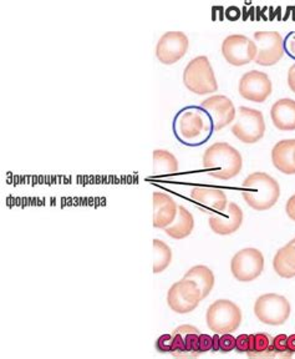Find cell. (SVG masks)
<instances>
[{"label":"cell","instance_id":"d6986e66","mask_svg":"<svg viewBox=\"0 0 295 359\" xmlns=\"http://www.w3.org/2000/svg\"><path fill=\"white\" fill-rule=\"evenodd\" d=\"M274 168L285 175H295V139L279 141L272 150Z\"/></svg>","mask_w":295,"mask_h":359},{"label":"cell","instance_id":"8992f818","mask_svg":"<svg viewBox=\"0 0 295 359\" xmlns=\"http://www.w3.org/2000/svg\"><path fill=\"white\" fill-rule=\"evenodd\" d=\"M232 134L245 144H256L266 134V121L262 112L252 107H240Z\"/></svg>","mask_w":295,"mask_h":359},{"label":"cell","instance_id":"9a60e30c","mask_svg":"<svg viewBox=\"0 0 295 359\" xmlns=\"http://www.w3.org/2000/svg\"><path fill=\"white\" fill-rule=\"evenodd\" d=\"M202 109L211 118L213 130L219 131L233 123L235 118V107L232 100L224 95H213L200 104Z\"/></svg>","mask_w":295,"mask_h":359},{"label":"cell","instance_id":"cb8c5ba5","mask_svg":"<svg viewBox=\"0 0 295 359\" xmlns=\"http://www.w3.org/2000/svg\"><path fill=\"white\" fill-rule=\"evenodd\" d=\"M184 278L195 280L197 286L200 287L202 299H206V297L210 296V293L214 287V280H216L212 269L203 264H198V266L188 269V272L184 276Z\"/></svg>","mask_w":295,"mask_h":359},{"label":"cell","instance_id":"7c38bea8","mask_svg":"<svg viewBox=\"0 0 295 359\" xmlns=\"http://www.w3.org/2000/svg\"><path fill=\"white\" fill-rule=\"evenodd\" d=\"M188 45L190 41L184 32H167L157 43V59L165 65H172L186 55Z\"/></svg>","mask_w":295,"mask_h":359},{"label":"cell","instance_id":"6da1fadb","mask_svg":"<svg viewBox=\"0 0 295 359\" xmlns=\"http://www.w3.org/2000/svg\"><path fill=\"white\" fill-rule=\"evenodd\" d=\"M242 166L243 158L240 151L227 142H216L203 154V168L214 179H233L240 175Z\"/></svg>","mask_w":295,"mask_h":359},{"label":"cell","instance_id":"8fae6325","mask_svg":"<svg viewBox=\"0 0 295 359\" xmlns=\"http://www.w3.org/2000/svg\"><path fill=\"white\" fill-rule=\"evenodd\" d=\"M256 56L254 62L262 67H273L284 55L283 38L278 32H256L254 33Z\"/></svg>","mask_w":295,"mask_h":359},{"label":"cell","instance_id":"5bb4252c","mask_svg":"<svg viewBox=\"0 0 295 359\" xmlns=\"http://www.w3.org/2000/svg\"><path fill=\"white\" fill-rule=\"evenodd\" d=\"M200 330L195 325H184L172 332L171 354L176 358H197L200 355Z\"/></svg>","mask_w":295,"mask_h":359},{"label":"cell","instance_id":"5b68a950","mask_svg":"<svg viewBox=\"0 0 295 359\" xmlns=\"http://www.w3.org/2000/svg\"><path fill=\"white\" fill-rule=\"evenodd\" d=\"M176 129L181 140L188 144H195L207 139L213 126L206 111L198 109H187L179 114Z\"/></svg>","mask_w":295,"mask_h":359},{"label":"cell","instance_id":"ac0fdd59","mask_svg":"<svg viewBox=\"0 0 295 359\" xmlns=\"http://www.w3.org/2000/svg\"><path fill=\"white\" fill-rule=\"evenodd\" d=\"M179 212V206L172 197L165 192H153V227L165 230L172 224Z\"/></svg>","mask_w":295,"mask_h":359},{"label":"cell","instance_id":"30bf717a","mask_svg":"<svg viewBox=\"0 0 295 359\" xmlns=\"http://www.w3.org/2000/svg\"><path fill=\"white\" fill-rule=\"evenodd\" d=\"M256 51L258 49L254 40L242 34H233L223 40V57L234 67H243L254 62Z\"/></svg>","mask_w":295,"mask_h":359},{"label":"cell","instance_id":"52a82bcc","mask_svg":"<svg viewBox=\"0 0 295 359\" xmlns=\"http://www.w3.org/2000/svg\"><path fill=\"white\" fill-rule=\"evenodd\" d=\"M290 303L277 293L262 294L254 303V314L264 325H284L290 316Z\"/></svg>","mask_w":295,"mask_h":359},{"label":"cell","instance_id":"e0dca14e","mask_svg":"<svg viewBox=\"0 0 295 359\" xmlns=\"http://www.w3.org/2000/svg\"><path fill=\"white\" fill-rule=\"evenodd\" d=\"M192 200L210 215L222 212L228 206L227 195L216 187H195L191 191Z\"/></svg>","mask_w":295,"mask_h":359},{"label":"cell","instance_id":"7402d4cb","mask_svg":"<svg viewBox=\"0 0 295 359\" xmlns=\"http://www.w3.org/2000/svg\"><path fill=\"white\" fill-rule=\"evenodd\" d=\"M273 269L275 273L282 278L295 277V245L288 243L279 248L273 259Z\"/></svg>","mask_w":295,"mask_h":359},{"label":"cell","instance_id":"d6a6232c","mask_svg":"<svg viewBox=\"0 0 295 359\" xmlns=\"http://www.w3.org/2000/svg\"><path fill=\"white\" fill-rule=\"evenodd\" d=\"M288 85H289L290 90L295 93V64L291 65L288 72Z\"/></svg>","mask_w":295,"mask_h":359},{"label":"cell","instance_id":"7a4b0ae2","mask_svg":"<svg viewBox=\"0 0 295 359\" xmlns=\"http://www.w3.org/2000/svg\"><path fill=\"white\" fill-rule=\"evenodd\" d=\"M242 196L249 208L267 211L273 208L280 196L278 181L266 172L251 174L242 182Z\"/></svg>","mask_w":295,"mask_h":359},{"label":"cell","instance_id":"277c9868","mask_svg":"<svg viewBox=\"0 0 295 359\" xmlns=\"http://www.w3.org/2000/svg\"><path fill=\"white\" fill-rule=\"evenodd\" d=\"M206 320L212 332L218 334L232 333L242 323V311L229 299H217L207 309Z\"/></svg>","mask_w":295,"mask_h":359},{"label":"cell","instance_id":"8d00e7d4","mask_svg":"<svg viewBox=\"0 0 295 359\" xmlns=\"http://www.w3.org/2000/svg\"><path fill=\"white\" fill-rule=\"evenodd\" d=\"M290 243H293V245H295V238H293V240L290 241Z\"/></svg>","mask_w":295,"mask_h":359},{"label":"cell","instance_id":"d590c367","mask_svg":"<svg viewBox=\"0 0 295 359\" xmlns=\"http://www.w3.org/2000/svg\"><path fill=\"white\" fill-rule=\"evenodd\" d=\"M289 50L291 51V54H293V55H295V39L290 41Z\"/></svg>","mask_w":295,"mask_h":359},{"label":"cell","instance_id":"f546056e","mask_svg":"<svg viewBox=\"0 0 295 359\" xmlns=\"http://www.w3.org/2000/svg\"><path fill=\"white\" fill-rule=\"evenodd\" d=\"M249 346V334H240L235 338V351L238 353H247Z\"/></svg>","mask_w":295,"mask_h":359},{"label":"cell","instance_id":"e575fe53","mask_svg":"<svg viewBox=\"0 0 295 359\" xmlns=\"http://www.w3.org/2000/svg\"><path fill=\"white\" fill-rule=\"evenodd\" d=\"M287 343H288V347H289V351L291 353H295V334H291V336L288 337V339H287Z\"/></svg>","mask_w":295,"mask_h":359},{"label":"cell","instance_id":"44dd1931","mask_svg":"<svg viewBox=\"0 0 295 359\" xmlns=\"http://www.w3.org/2000/svg\"><path fill=\"white\" fill-rule=\"evenodd\" d=\"M193 229H195L193 215L184 206H179V212L176 219L172 224L165 229V232L173 240H184L192 233Z\"/></svg>","mask_w":295,"mask_h":359},{"label":"cell","instance_id":"83f0119b","mask_svg":"<svg viewBox=\"0 0 295 359\" xmlns=\"http://www.w3.org/2000/svg\"><path fill=\"white\" fill-rule=\"evenodd\" d=\"M235 349V337L232 333H223L219 338V352L228 353Z\"/></svg>","mask_w":295,"mask_h":359},{"label":"cell","instance_id":"ba28073f","mask_svg":"<svg viewBox=\"0 0 295 359\" xmlns=\"http://www.w3.org/2000/svg\"><path fill=\"white\" fill-rule=\"evenodd\" d=\"M200 301L202 293L195 280L182 278L168 290V307L176 313H190L198 307Z\"/></svg>","mask_w":295,"mask_h":359},{"label":"cell","instance_id":"1f68e13d","mask_svg":"<svg viewBox=\"0 0 295 359\" xmlns=\"http://www.w3.org/2000/svg\"><path fill=\"white\" fill-rule=\"evenodd\" d=\"M285 212L288 215V217H289L290 219H293L295 222V194L293 196H290L289 200L287 202Z\"/></svg>","mask_w":295,"mask_h":359},{"label":"cell","instance_id":"4dcf8cb0","mask_svg":"<svg viewBox=\"0 0 295 359\" xmlns=\"http://www.w3.org/2000/svg\"><path fill=\"white\" fill-rule=\"evenodd\" d=\"M212 342H213V337L208 336V334H200V353H207L212 351Z\"/></svg>","mask_w":295,"mask_h":359},{"label":"cell","instance_id":"2e32d148","mask_svg":"<svg viewBox=\"0 0 295 359\" xmlns=\"http://www.w3.org/2000/svg\"><path fill=\"white\" fill-rule=\"evenodd\" d=\"M208 222L214 233L221 236L232 235L240 230L243 224V211L237 203L231 202L224 211L212 215Z\"/></svg>","mask_w":295,"mask_h":359},{"label":"cell","instance_id":"484cf974","mask_svg":"<svg viewBox=\"0 0 295 359\" xmlns=\"http://www.w3.org/2000/svg\"><path fill=\"white\" fill-rule=\"evenodd\" d=\"M172 261V251L167 243L161 240H153V273H161Z\"/></svg>","mask_w":295,"mask_h":359},{"label":"cell","instance_id":"603a6c76","mask_svg":"<svg viewBox=\"0 0 295 359\" xmlns=\"http://www.w3.org/2000/svg\"><path fill=\"white\" fill-rule=\"evenodd\" d=\"M273 339L268 333L249 334L247 355L253 359L274 358Z\"/></svg>","mask_w":295,"mask_h":359},{"label":"cell","instance_id":"836d02e7","mask_svg":"<svg viewBox=\"0 0 295 359\" xmlns=\"http://www.w3.org/2000/svg\"><path fill=\"white\" fill-rule=\"evenodd\" d=\"M219 338L221 336L218 333H214L213 342H212V352H219Z\"/></svg>","mask_w":295,"mask_h":359},{"label":"cell","instance_id":"f1b7e54d","mask_svg":"<svg viewBox=\"0 0 295 359\" xmlns=\"http://www.w3.org/2000/svg\"><path fill=\"white\" fill-rule=\"evenodd\" d=\"M156 349L160 353H171L172 349V333L162 334L156 341Z\"/></svg>","mask_w":295,"mask_h":359},{"label":"cell","instance_id":"4fadbf2b","mask_svg":"<svg viewBox=\"0 0 295 359\" xmlns=\"http://www.w3.org/2000/svg\"><path fill=\"white\" fill-rule=\"evenodd\" d=\"M238 90L240 96L245 100L264 102L272 94L273 85L267 74L252 70L240 78Z\"/></svg>","mask_w":295,"mask_h":359},{"label":"cell","instance_id":"4316f807","mask_svg":"<svg viewBox=\"0 0 295 359\" xmlns=\"http://www.w3.org/2000/svg\"><path fill=\"white\" fill-rule=\"evenodd\" d=\"M287 339H288V336H285V334H278V336L274 337V358L288 359L293 355L288 347Z\"/></svg>","mask_w":295,"mask_h":359},{"label":"cell","instance_id":"d4e9b609","mask_svg":"<svg viewBox=\"0 0 295 359\" xmlns=\"http://www.w3.org/2000/svg\"><path fill=\"white\" fill-rule=\"evenodd\" d=\"M179 171V161L176 156L167 150L153 151V176L163 177L176 174Z\"/></svg>","mask_w":295,"mask_h":359},{"label":"cell","instance_id":"ffe728a7","mask_svg":"<svg viewBox=\"0 0 295 359\" xmlns=\"http://www.w3.org/2000/svg\"><path fill=\"white\" fill-rule=\"evenodd\" d=\"M270 118L274 126L280 131H294L295 100L280 99L274 102L270 110Z\"/></svg>","mask_w":295,"mask_h":359},{"label":"cell","instance_id":"3957f363","mask_svg":"<svg viewBox=\"0 0 295 359\" xmlns=\"http://www.w3.org/2000/svg\"><path fill=\"white\" fill-rule=\"evenodd\" d=\"M184 84L197 95L212 94L218 90L217 79L207 56L192 59L184 72Z\"/></svg>","mask_w":295,"mask_h":359},{"label":"cell","instance_id":"9c48e42d","mask_svg":"<svg viewBox=\"0 0 295 359\" xmlns=\"http://www.w3.org/2000/svg\"><path fill=\"white\" fill-rule=\"evenodd\" d=\"M264 256L256 248H243L235 253L231 261V271L234 278L240 282H252L262 275Z\"/></svg>","mask_w":295,"mask_h":359}]
</instances>
